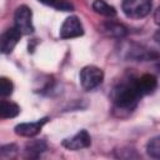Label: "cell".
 Segmentation results:
<instances>
[{"mask_svg":"<svg viewBox=\"0 0 160 160\" xmlns=\"http://www.w3.org/2000/svg\"><path fill=\"white\" fill-rule=\"evenodd\" d=\"M138 78H126L118 82L111 91V100L114 106L119 111H132L138 101L142 98L139 86Z\"/></svg>","mask_w":160,"mask_h":160,"instance_id":"1","label":"cell"},{"mask_svg":"<svg viewBox=\"0 0 160 160\" xmlns=\"http://www.w3.org/2000/svg\"><path fill=\"white\" fill-rule=\"evenodd\" d=\"M151 0H122L121 8L124 14L130 19H142L151 10Z\"/></svg>","mask_w":160,"mask_h":160,"instance_id":"2","label":"cell"},{"mask_svg":"<svg viewBox=\"0 0 160 160\" xmlns=\"http://www.w3.org/2000/svg\"><path fill=\"white\" fill-rule=\"evenodd\" d=\"M104 80V72L95 65H88L80 71V84L84 90L90 91L99 86Z\"/></svg>","mask_w":160,"mask_h":160,"instance_id":"3","label":"cell"},{"mask_svg":"<svg viewBox=\"0 0 160 160\" xmlns=\"http://www.w3.org/2000/svg\"><path fill=\"white\" fill-rule=\"evenodd\" d=\"M14 26L22 35H29L34 31L32 12L30 8H28L26 5H21L16 9L15 15H14Z\"/></svg>","mask_w":160,"mask_h":160,"instance_id":"4","label":"cell"},{"mask_svg":"<svg viewBox=\"0 0 160 160\" xmlns=\"http://www.w3.org/2000/svg\"><path fill=\"white\" fill-rule=\"evenodd\" d=\"M84 34L82 25L78 16H69L65 19L60 28V38L61 39H74L79 38Z\"/></svg>","mask_w":160,"mask_h":160,"instance_id":"5","label":"cell"},{"mask_svg":"<svg viewBox=\"0 0 160 160\" xmlns=\"http://www.w3.org/2000/svg\"><path fill=\"white\" fill-rule=\"evenodd\" d=\"M90 144H91V138L86 130H80L72 138L65 139L62 141V146L66 148L68 150H72V151L86 149L90 146Z\"/></svg>","mask_w":160,"mask_h":160,"instance_id":"6","label":"cell"},{"mask_svg":"<svg viewBox=\"0 0 160 160\" xmlns=\"http://www.w3.org/2000/svg\"><path fill=\"white\" fill-rule=\"evenodd\" d=\"M21 35L22 34L15 26L8 29L1 35V52L2 54H10L14 50V48L16 46V44L19 42Z\"/></svg>","mask_w":160,"mask_h":160,"instance_id":"7","label":"cell"},{"mask_svg":"<svg viewBox=\"0 0 160 160\" xmlns=\"http://www.w3.org/2000/svg\"><path fill=\"white\" fill-rule=\"evenodd\" d=\"M48 121V118H44L36 122H22L15 126V132L20 136H25V138H32L35 135H38L41 130V128L44 126V124Z\"/></svg>","mask_w":160,"mask_h":160,"instance_id":"8","label":"cell"},{"mask_svg":"<svg viewBox=\"0 0 160 160\" xmlns=\"http://www.w3.org/2000/svg\"><path fill=\"white\" fill-rule=\"evenodd\" d=\"M136 80H138L139 90H140L142 96L151 94L158 86V79L152 74H144L140 78H138Z\"/></svg>","mask_w":160,"mask_h":160,"instance_id":"9","label":"cell"},{"mask_svg":"<svg viewBox=\"0 0 160 160\" xmlns=\"http://www.w3.org/2000/svg\"><path fill=\"white\" fill-rule=\"evenodd\" d=\"M20 112V106L12 101L1 100L0 102V116L1 119H10L18 116Z\"/></svg>","mask_w":160,"mask_h":160,"instance_id":"10","label":"cell"},{"mask_svg":"<svg viewBox=\"0 0 160 160\" xmlns=\"http://www.w3.org/2000/svg\"><path fill=\"white\" fill-rule=\"evenodd\" d=\"M101 31L111 38H124L126 35V28L116 22H106L101 26Z\"/></svg>","mask_w":160,"mask_h":160,"instance_id":"11","label":"cell"},{"mask_svg":"<svg viewBox=\"0 0 160 160\" xmlns=\"http://www.w3.org/2000/svg\"><path fill=\"white\" fill-rule=\"evenodd\" d=\"M46 150V144L42 140H31L25 146V152L28 158H38Z\"/></svg>","mask_w":160,"mask_h":160,"instance_id":"12","label":"cell"},{"mask_svg":"<svg viewBox=\"0 0 160 160\" xmlns=\"http://www.w3.org/2000/svg\"><path fill=\"white\" fill-rule=\"evenodd\" d=\"M92 9H94V11L96 14H100V15L106 16V18H114V16H116V10L114 9V6L109 5L104 0H94Z\"/></svg>","mask_w":160,"mask_h":160,"instance_id":"13","label":"cell"},{"mask_svg":"<svg viewBox=\"0 0 160 160\" xmlns=\"http://www.w3.org/2000/svg\"><path fill=\"white\" fill-rule=\"evenodd\" d=\"M146 152L150 158L160 159V136L152 138L146 144Z\"/></svg>","mask_w":160,"mask_h":160,"instance_id":"14","label":"cell"},{"mask_svg":"<svg viewBox=\"0 0 160 160\" xmlns=\"http://www.w3.org/2000/svg\"><path fill=\"white\" fill-rule=\"evenodd\" d=\"M39 1L41 4L52 6L56 10H61V11H71L72 10V5L69 4L66 0H39Z\"/></svg>","mask_w":160,"mask_h":160,"instance_id":"15","label":"cell"},{"mask_svg":"<svg viewBox=\"0 0 160 160\" xmlns=\"http://www.w3.org/2000/svg\"><path fill=\"white\" fill-rule=\"evenodd\" d=\"M14 89V85L11 82V80H9L8 78H1L0 79V94L2 98H6L9 95H11Z\"/></svg>","mask_w":160,"mask_h":160,"instance_id":"16","label":"cell"},{"mask_svg":"<svg viewBox=\"0 0 160 160\" xmlns=\"http://www.w3.org/2000/svg\"><path fill=\"white\" fill-rule=\"evenodd\" d=\"M18 148L14 145V144H8V145H4L0 150V154H1V158H11L15 152H16Z\"/></svg>","mask_w":160,"mask_h":160,"instance_id":"17","label":"cell"},{"mask_svg":"<svg viewBox=\"0 0 160 160\" xmlns=\"http://www.w3.org/2000/svg\"><path fill=\"white\" fill-rule=\"evenodd\" d=\"M154 20H155V22L160 26V6L155 10V12H154Z\"/></svg>","mask_w":160,"mask_h":160,"instance_id":"18","label":"cell"},{"mask_svg":"<svg viewBox=\"0 0 160 160\" xmlns=\"http://www.w3.org/2000/svg\"><path fill=\"white\" fill-rule=\"evenodd\" d=\"M154 39H155L158 42H160V30H158V31L155 32V35H154Z\"/></svg>","mask_w":160,"mask_h":160,"instance_id":"19","label":"cell"}]
</instances>
